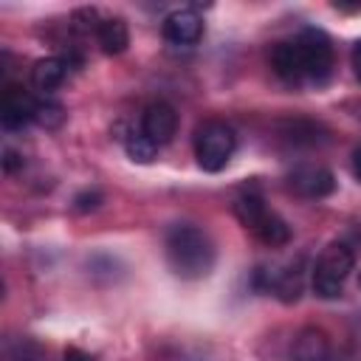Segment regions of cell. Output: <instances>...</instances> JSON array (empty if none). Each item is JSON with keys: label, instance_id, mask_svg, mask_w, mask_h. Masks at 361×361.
I'll list each match as a JSON object with an SVG mask.
<instances>
[{"label": "cell", "instance_id": "1", "mask_svg": "<svg viewBox=\"0 0 361 361\" xmlns=\"http://www.w3.org/2000/svg\"><path fill=\"white\" fill-rule=\"evenodd\" d=\"M164 251H166V262L172 268L175 276L180 279H203L212 274L217 251L212 237L192 223H178L166 231L164 240Z\"/></svg>", "mask_w": 361, "mask_h": 361}, {"label": "cell", "instance_id": "2", "mask_svg": "<svg viewBox=\"0 0 361 361\" xmlns=\"http://www.w3.org/2000/svg\"><path fill=\"white\" fill-rule=\"evenodd\" d=\"M355 265V254L347 243H330L316 257V265L310 271L313 293L322 299H338L344 290V282Z\"/></svg>", "mask_w": 361, "mask_h": 361}, {"label": "cell", "instance_id": "3", "mask_svg": "<svg viewBox=\"0 0 361 361\" xmlns=\"http://www.w3.org/2000/svg\"><path fill=\"white\" fill-rule=\"evenodd\" d=\"M231 209H234V217H237L245 228H251L265 245L276 248V245H285V243L290 240V226H288L276 212H271L259 195L245 192V195H240V197L234 200Z\"/></svg>", "mask_w": 361, "mask_h": 361}, {"label": "cell", "instance_id": "4", "mask_svg": "<svg viewBox=\"0 0 361 361\" xmlns=\"http://www.w3.org/2000/svg\"><path fill=\"white\" fill-rule=\"evenodd\" d=\"M237 149V135L226 121H203L195 133V158L203 172H220Z\"/></svg>", "mask_w": 361, "mask_h": 361}, {"label": "cell", "instance_id": "5", "mask_svg": "<svg viewBox=\"0 0 361 361\" xmlns=\"http://www.w3.org/2000/svg\"><path fill=\"white\" fill-rule=\"evenodd\" d=\"M296 39H299V45H302V51H305L307 85H313V87L327 85L330 76H333V65H336L330 37H327L322 28H305Z\"/></svg>", "mask_w": 361, "mask_h": 361}, {"label": "cell", "instance_id": "6", "mask_svg": "<svg viewBox=\"0 0 361 361\" xmlns=\"http://www.w3.org/2000/svg\"><path fill=\"white\" fill-rule=\"evenodd\" d=\"M271 68L285 85H293V87L307 85V62H305V51L299 45V39L276 42L271 48Z\"/></svg>", "mask_w": 361, "mask_h": 361}, {"label": "cell", "instance_id": "7", "mask_svg": "<svg viewBox=\"0 0 361 361\" xmlns=\"http://www.w3.org/2000/svg\"><path fill=\"white\" fill-rule=\"evenodd\" d=\"M161 34L169 45L178 48H192L200 42L203 37V17L195 8H175L164 17L161 23Z\"/></svg>", "mask_w": 361, "mask_h": 361}, {"label": "cell", "instance_id": "8", "mask_svg": "<svg viewBox=\"0 0 361 361\" xmlns=\"http://www.w3.org/2000/svg\"><path fill=\"white\" fill-rule=\"evenodd\" d=\"M141 133L149 141H155L158 147L169 144L175 138V133H178V113H175V107L166 104V102L147 104V110L141 116Z\"/></svg>", "mask_w": 361, "mask_h": 361}, {"label": "cell", "instance_id": "9", "mask_svg": "<svg viewBox=\"0 0 361 361\" xmlns=\"http://www.w3.org/2000/svg\"><path fill=\"white\" fill-rule=\"evenodd\" d=\"M290 189L299 192L302 197H327L336 192V175L327 166H313L302 164L290 172Z\"/></svg>", "mask_w": 361, "mask_h": 361}, {"label": "cell", "instance_id": "10", "mask_svg": "<svg viewBox=\"0 0 361 361\" xmlns=\"http://www.w3.org/2000/svg\"><path fill=\"white\" fill-rule=\"evenodd\" d=\"M34 107H37V99L31 93H25L17 85H8L3 93V113H0L3 127L6 130H23L28 121H34Z\"/></svg>", "mask_w": 361, "mask_h": 361}, {"label": "cell", "instance_id": "11", "mask_svg": "<svg viewBox=\"0 0 361 361\" xmlns=\"http://www.w3.org/2000/svg\"><path fill=\"white\" fill-rule=\"evenodd\" d=\"M68 68H71V59H65V56H45V59H37L34 68H31V85H34L39 93H54V90L62 87V82L68 79Z\"/></svg>", "mask_w": 361, "mask_h": 361}, {"label": "cell", "instance_id": "12", "mask_svg": "<svg viewBox=\"0 0 361 361\" xmlns=\"http://www.w3.org/2000/svg\"><path fill=\"white\" fill-rule=\"evenodd\" d=\"M293 361H333V344L327 333L305 327L293 341Z\"/></svg>", "mask_w": 361, "mask_h": 361}, {"label": "cell", "instance_id": "13", "mask_svg": "<svg viewBox=\"0 0 361 361\" xmlns=\"http://www.w3.org/2000/svg\"><path fill=\"white\" fill-rule=\"evenodd\" d=\"M96 42L99 48L107 54V56H116V54H124L127 45H130V28L121 17H104L96 28Z\"/></svg>", "mask_w": 361, "mask_h": 361}, {"label": "cell", "instance_id": "14", "mask_svg": "<svg viewBox=\"0 0 361 361\" xmlns=\"http://www.w3.org/2000/svg\"><path fill=\"white\" fill-rule=\"evenodd\" d=\"M271 290H274V296H276L279 302H285V305L299 302V296H302V290H305L302 271L293 268V265L285 268V271H276V274H274V285H271Z\"/></svg>", "mask_w": 361, "mask_h": 361}, {"label": "cell", "instance_id": "15", "mask_svg": "<svg viewBox=\"0 0 361 361\" xmlns=\"http://www.w3.org/2000/svg\"><path fill=\"white\" fill-rule=\"evenodd\" d=\"M319 133H324L322 124H316V121H310V118H290V121H282V138H288L290 144H307V147H313V144L324 141V135H319Z\"/></svg>", "mask_w": 361, "mask_h": 361}, {"label": "cell", "instance_id": "16", "mask_svg": "<svg viewBox=\"0 0 361 361\" xmlns=\"http://www.w3.org/2000/svg\"><path fill=\"white\" fill-rule=\"evenodd\" d=\"M121 144H124L127 158H130V161H135V164H152V161H155V155H158V144H155V141H149L141 130H138V133H130Z\"/></svg>", "mask_w": 361, "mask_h": 361}, {"label": "cell", "instance_id": "17", "mask_svg": "<svg viewBox=\"0 0 361 361\" xmlns=\"http://www.w3.org/2000/svg\"><path fill=\"white\" fill-rule=\"evenodd\" d=\"M34 124L45 127V130H56L65 124V107L54 99H37L34 107Z\"/></svg>", "mask_w": 361, "mask_h": 361}, {"label": "cell", "instance_id": "18", "mask_svg": "<svg viewBox=\"0 0 361 361\" xmlns=\"http://www.w3.org/2000/svg\"><path fill=\"white\" fill-rule=\"evenodd\" d=\"M102 203H104V195H102L96 186H93V189H82V192L73 195V212H79V214L96 212Z\"/></svg>", "mask_w": 361, "mask_h": 361}, {"label": "cell", "instance_id": "19", "mask_svg": "<svg viewBox=\"0 0 361 361\" xmlns=\"http://www.w3.org/2000/svg\"><path fill=\"white\" fill-rule=\"evenodd\" d=\"M25 166V158L14 149V147H3V172L6 175H14V172H20Z\"/></svg>", "mask_w": 361, "mask_h": 361}, {"label": "cell", "instance_id": "20", "mask_svg": "<svg viewBox=\"0 0 361 361\" xmlns=\"http://www.w3.org/2000/svg\"><path fill=\"white\" fill-rule=\"evenodd\" d=\"M62 361H99V358L90 355V353H85V350H79V347H68L65 355H62Z\"/></svg>", "mask_w": 361, "mask_h": 361}, {"label": "cell", "instance_id": "21", "mask_svg": "<svg viewBox=\"0 0 361 361\" xmlns=\"http://www.w3.org/2000/svg\"><path fill=\"white\" fill-rule=\"evenodd\" d=\"M350 62H353V73H355V79L361 82V39L353 45V54H350Z\"/></svg>", "mask_w": 361, "mask_h": 361}, {"label": "cell", "instance_id": "22", "mask_svg": "<svg viewBox=\"0 0 361 361\" xmlns=\"http://www.w3.org/2000/svg\"><path fill=\"white\" fill-rule=\"evenodd\" d=\"M353 175L361 180V144H358L355 152H353Z\"/></svg>", "mask_w": 361, "mask_h": 361}, {"label": "cell", "instance_id": "23", "mask_svg": "<svg viewBox=\"0 0 361 361\" xmlns=\"http://www.w3.org/2000/svg\"><path fill=\"white\" fill-rule=\"evenodd\" d=\"M358 285H361V276H358Z\"/></svg>", "mask_w": 361, "mask_h": 361}]
</instances>
